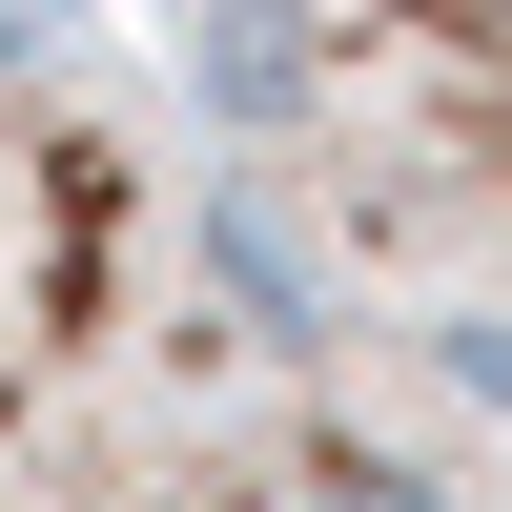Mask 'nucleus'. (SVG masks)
I'll return each mask as SVG.
<instances>
[{
    "label": "nucleus",
    "mask_w": 512,
    "mask_h": 512,
    "mask_svg": "<svg viewBox=\"0 0 512 512\" xmlns=\"http://www.w3.org/2000/svg\"><path fill=\"white\" fill-rule=\"evenodd\" d=\"M185 62L308 226L512 349V0H185Z\"/></svg>",
    "instance_id": "obj_1"
}]
</instances>
